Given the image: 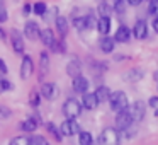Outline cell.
<instances>
[{
    "mask_svg": "<svg viewBox=\"0 0 158 145\" xmlns=\"http://www.w3.org/2000/svg\"><path fill=\"white\" fill-rule=\"evenodd\" d=\"M72 87H73V90H75V92H78V94H85L87 90H89V80H87L85 77L78 75V77H75V79H73Z\"/></svg>",
    "mask_w": 158,
    "mask_h": 145,
    "instance_id": "obj_11",
    "label": "cell"
},
{
    "mask_svg": "<svg viewBox=\"0 0 158 145\" xmlns=\"http://www.w3.org/2000/svg\"><path fill=\"white\" fill-rule=\"evenodd\" d=\"M38 125H39V121L36 120V116H32V118H27L26 121H22V123H21V128H22V131H27V133H31V131H36Z\"/></svg>",
    "mask_w": 158,
    "mask_h": 145,
    "instance_id": "obj_18",
    "label": "cell"
},
{
    "mask_svg": "<svg viewBox=\"0 0 158 145\" xmlns=\"http://www.w3.org/2000/svg\"><path fill=\"white\" fill-rule=\"evenodd\" d=\"M95 96L99 99V103H104V101H109V96H110V89L107 86H99L95 90Z\"/></svg>",
    "mask_w": 158,
    "mask_h": 145,
    "instance_id": "obj_22",
    "label": "cell"
},
{
    "mask_svg": "<svg viewBox=\"0 0 158 145\" xmlns=\"http://www.w3.org/2000/svg\"><path fill=\"white\" fill-rule=\"evenodd\" d=\"M7 19H9L7 7H5L4 0H0V24H4V22H7Z\"/></svg>",
    "mask_w": 158,
    "mask_h": 145,
    "instance_id": "obj_31",
    "label": "cell"
},
{
    "mask_svg": "<svg viewBox=\"0 0 158 145\" xmlns=\"http://www.w3.org/2000/svg\"><path fill=\"white\" fill-rule=\"evenodd\" d=\"M10 116H12V111L9 109L7 106L0 104V120H9Z\"/></svg>",
    "mask_w": 158,
    "mask_h": 145,
    "instance_id": "obj_34",
    "label": "cell"
},
{
    "mask_svg": "<svg viewBox=\"0 0 158 145\" xmlns=\"http://www.w3.org/2000/svg\"><path fill=\"white\" fill-rule=\"evenodd\" d=\"M82 106L85 109H95L99 106V99H97L95 92H85L82 97Z\"/></svg>",
    "mask_w": 158,
    "mask_h": 145,
    "instance_id": "obj_12",
    "label": "cell"
},
{
    "mask_svg": "<svg viewBox=\"0 0 158 145\" xmlns=\"http://www.w3.org/2000/svg\"><path fill=\"white\" fill-rule=\"evenodd\" d=\"M39 39H41V43H43L44 46H48V48H53V45L56 43L55 33H53L49 28L43 29V31H41V34H39Z\"/></svg>",
    "mask_w": 158,
    "mask_h": 145,
    "instance_id": "obj_13",
    "label": "cell"
},
{
    "mask_svg": "<svg viewBox=\"0 0 158 145\" xmlns=\"http://www.w3.org/2000/svg\"><path fill=\"white\" fill-rule=\"evenodd\" d=\"M153 29L158 33V17H155V19H153Z\"/></svg>",
    "mask_w": 158,
    "mask_h": 145,
    "instance_id": "obj_41",
    "label": "cell"
},
{
    "mask_svg": "<svg viewBox=\"0 0 158 145\" xmlns=\"http://www.w3.org/2000/svg\"><path fill=\"white\" fill-rule=\"evenodd\" d=\"M0 72H2V73H7V72H9L7 65H5V62H4L2 58H0Z\"/></svg>",
    "mask_w": 158,
    "mask_h": 145,
    "instance_id": "obj_39",
    "label": "cell"
},
{
    "mask_svg": "<svg viewBox=\"0 0 158 145\" xmlns=\"http://www.w3.org/2000/svg\"><path fill=\"white\" fill-rule=\"evenodd\" d=\"M114 46H116V41H114V38H109V36H106V38L100 39V50H102L104 53H112V51H114Z\"/></svg>",
    "mask_w": 158,
    "mask_h": 145,
    "instance_id": "obj_20",
    "label": "cell"
},
{
    "mask_svg": "<svg viewBox=\"0 0 158 145\" xmlns=\"http://www.w3.org/2000/svg\"><path fill=\"white\" fill-rule=\"evenodd\" d=\"M153 79H155V82H158V70L153 73Z\"/></svg>",
    "mask_w": 158,
    "mask_h": 145,
    "instance_id": "obj_43",
    "label": "cell"
},
{
    "mask_svg": "<svg viewBox=\"0 0 158 145\" xmlns=\"http://www.w3.org/2000/svg\"><path fill=\"white\" fill-rule=\"evenodd\" d=\"M73 26H75L78 31H85L87 28V15H83V17H75L73 19Z\"/></svg>",
    "mask_w": 158,
    "mask_h": 145,
    "instance_id": "obj_27",
    "label": "cell"
},
{
    "mask_svg": "<svg viewBox=\"0 0 158 145\" xmlns=\"http://www.w3.org/2000/svg\"><path fill=\"white\" fill-rule=\"evenodd\" d=\"M29 143L31 145H48V140L43 135H34V137L29 138Z\"/></svg>",
    "mask_w": 158,
    "mask_h": 145,
    "instance_id": "obj_30",
    "label": "cell"
},
{
    "mask_svg": "<svg viewBox=\"0 0 158 145\" xmlns=\"http://www.w3.org/2000/svg\"><path fill=\"white\" fill-rule=\"evenodd\" d=\"M66 73H68L72 79L82 75V65H80L78 60H72V62H68V65H66Z\"/></svg>",
    "mask_w": 158,
    "mask_h": 145,
    "instance_id": "obj_15",
    "label": "cell"
},
{
    "mask_svg": "<svg viewBox=\"0 0 158 145\" xmlns=\"http://www.w3.org/2000/svg\"><path fill=\"white\" fill-rule=\"evenodd\" d=\"M60 131H61L63 137H73V135H78L82 130L75 120H65L60 126Z\"/></svg>",
    "mask_w": 158,
    "mask_h": 145,
    "instance_id": "obj_5",
    "label": "cell"
},
{
    "mask_svg": "<svg viewBox=\"0 0 158 145\" xmlns=\"http://www.w3.org/2000/svg\"><path fill=\"white\" fill-rule=\"evenodd\" d=\"M134 36H136L138 39H144L148 34V28H146V22L144 21H138L136 24H134V29H133Z\"/></svg>",
    "mask_w": 158,
    "mask_h": 145,
    "instance_id": "obj_16",
    "label": "cell"
},
{
    "mask_svg": "<svg viewBox=\"0 0 158 145\" xmlns=\"http://www.w3.org/2000/svg\"><path fill=\"white\" fill-rule=\"evenodd\" d=\"M32 72H34V62H32V58L29 55H24L22 63H21V79L27 80L32 75Z\"/></svg>",
    "mask_w": 158,
    "mask_h": 145,
    "instance_id": "obj_6",
    "label": "cell"
},
{
    "mask_svg": "<svg viewBox=\"0 0 158 145\" xmlns=\"http://www.w3.org/2000/svg\"><path fill=\"white\" fill-rule=\"evenodd\" d=\"M109 104H110V109L116 111V113L126 111L127 108H129V101H127V96L123 92V90L110 92V96H109Z\"/></svg>",
    "mask_w": 158,
    "mask_h": 145,
    "instance_id": "obj_1",
    "label": "cell"
},
{
    "mask_svg": "<svg viewBox=\"0 0 158 145\" xmlns=\"http://www.w3.org/2000/svg\"><path fill=\"white\" fill-rule=\"evenodd\" d=\"M148 14L153 15V17H158V0H151L150 5H148Z\"/></svg>",
    "mask_w": 158,
    "mask_h": 145,
    "instance_id": "obj_32",
    "label": "cell"
},
{
    "mask_svg": "<svg viewBox=\"0 0 158 145\" xmlns=\"http://www.w3.org/2000/svg\"><path fill=\"white\" fill-rule=\"evenodd\" d=\"M127 111H129L133 121H141L146 114V104L143 101H136V103L131 104V108H127Z\"/></svg>",
    "mask_w": 158,
    "mask_h": 145,
    "instance_id": "obj_4",
    "label": "cell"
},
{
    "mask_svg": "<svg viewBox=\"0 0 158 145\" xmlns=\"http://www.w3.org/2000/svg\"><path fill=\"white\" fill-rule=\"evenodd\" d=\"M56 29H58L60 36L65 38L66 33H68V21H66V17H63V15H58V17H56Z\"/></svg>",
    "mask_w": 158,
    "mask_h": 145,
    "instance_id": "obj_19",
    "label": "cell"
},
{
    "mask_svg": "<svg viewBox=\"0 0 158 145\" xmlns=\"http://www.w3.org/2000/svg\"><path fill=\"white\" fill-rule=\"evenodd\" d=\"M97 11H99V14H100V17H109L110 15V12H112V9L109 7V4H107V2H100L99 4V9H97Z\"/></svg>",
    "mask_w": 158,
    "mask_h": 145,
    "instance_id": "obj_25",
    "label": "cell"
},
{
    "mask_svg": "<svg viewBox=\"0 0 158 145\" xmlns=\"http://www.w3.org/2000/svg\"><path fill=\"white\" fill-rule=\"evenodd\" d=\"M39 34H41V29H39V24L36 21H27L24 24V36L27 39L34 41V39L39 38Z\"/></svg>",
    "mask_w": 158,
    "mask_h": 145,
    "instance_id": "obj_7",
    "label": "cell"
},
{
    "mask_svg": "<svg viewBox=\"0 0 158 145\" xmlns=\"http://www.w3.org/2000/svg\"><path fill=\"white\" fill-rule=\"evenodd\" d=\"M39 65H41V75H44V73L48 72V68H49V55L46 51H43L41 55H39Z\"/></svg>",
    "mask_w": 158,
    "mask_h": 145,
    "instance_id": "obj_23",
    "label": "cell"
},
{
    "mask_svg": "<svg viewBox=\"0 0 158 145\" xmlns=\"http://www.w3.org/2000/svg\"><path fill=\"white\" fill-rule=\"evenodd\" d=\"M148 104H150L151 108H155V109H156V108H158V96H151L150 101H148Z\"/></svg>",
    "mask_w": 158,
    "mask_h": 145,
    "instance_id": "obj_37",
    "label": "cell"
},
{
    "mask_svg": "<svg viewBox=\"0 0 158 145\" xmlns=\"http://www.w3.org/2000/svg\"><path fill=\"white\" fill-rule=\"evenodd\" d=\"M126 5H127L126 0H114V11H116V14L123 15L126 12Z\"/></svg>",
    "mask_w": 158,
    "mask_h": 145,
    "instance_id": "obj_28",
    "label": "cell"
},
{
    "mask_svg": "<svg viewBox=\"0 0 158 145\" xmlns=\"http://www.w3.org/2000/svg\"><path fill=\"white\" fill-rule=\"evenodd\" d=\"M46 11H48V7H46L44 2H36V4L32 5V12H34L36 15H44Z\"/></svg>",
    "mask_w": 158,
    "mask_h": 145,
    "instance_id": "obj_29",
    "label": "cell"
},
{
    "mask_svg": "<svg viewBox=\"0 0 158 145\" xmlns=\"http://www.w3.org/2000/svg\"><path fill=\"white\" fill-rule=\"evenodd\" d=\"M97 31L100 33V34H109L110 31V17H100L99 21H97Z\"/></svg>",
    "mask_w": 158,
    "mask_h": 145,
    "instance_id": "obj_17",
    "label": "cell"
},
{
    "mask_svg": "<svg viewBox=\"0 0 158 145\" xmlns=\"http://www.w3.org/2000/svg\"><path fill=\"white\" fill-rule=\"evenodd\" d=\"M12 84L7 79H0V92H5V90H10Z\"/></svg>",
    "mask_w": 158,
    "mask_h": 145,
    "instance_id": "obj_36",
    "label": "cell"
},
{
    "mask_svg": "<svg viewBox=\"0 0 158 145\" xmlns=\"http://www.w3.org/2000/svg\"><path fill=\"white\" fill-rule=\"evenodd\" d=\"M46 128H48V131L53 135V137L56 138V142H61V138H63V135H61V131H60V128H56L53 123H46Z\"/></svg>",
    "mask_w": 158,
    "mask_h": 145,
    "instance_id": "obj_26",
    "label": "cell"
},
{
    "mask_svg": "<svg viewBox=\"0 0 158 145\" xmlns=\"http://www.w3.org/2000/svg\"><path fill=\"white\" fill-rule=\"evenodd\" d=\"M133 118H131L129 111H121V113H117L116 116V128L117 130H126V128H129L131 125H133Z\"/></svg>",
    "mask_w": 158,
    "mask_h": 145,
    "instance_id": "obj_8",
    "label": "cell"
},
{
    "mask_svg": "<svg viewBox=\"0 0 158 145\" xmlns=\"http://www.w3.org/2000/svg\"><path fill=\"white\" fill-rule=\"evenodd\" d=\"M78 143L80 145H94V137L89 131H80L78 133Z\"/></svg>",
    "mask_w": 158,
    "mask_h": 145,
    "instance_id": "obj_24",
    "label": "cell"
},
{
    "mask_svg": "<svg viewBox=\"0 0 158 145\" xmlns=\"http://www.w3.org/2000/svg\"><path fill=\"white\" fill-rule=\"evenodd\" d=\"M143 75H144V72L141 68H131L129 72H126L124 79H126L127 82H138V80H139Z\"/></svg>",
    "mask_w": 158,
    "mask_h": 145,
    "instance_id": "obj_21",
    "label": "cell"
},
{
    "mask_svg": "<svg viewBox=\"0 0 158 145\" xmlns=\"http://www.w3.org/2000/svg\"><path fill=\"white\" fill-rule=\"evenodd\" d=\"M32 12V5L31 4H24V7H22V14L24 15H29Z\"/></svg>",
    "mask_w": 158,
    "mask_h": 145,
    "instance_id": "obj_38",
    "label": "cell"
},
{
    "mask_svg": "<svg viewBox=\"0 0 158 145\" xmlns=\"http://www.w3.org/2000/svg\"><path fill=\"white\" fill-rule=\"evenodd\" d=\"M126 2H127V4H129V5H134V7L141 4V0H126Z\"/></svg>",
    "mask_w": 158,
    "mask_h": 145,
    "instance_id": "obj_40",
    "label": "cell"
},
{
    "mask_svg": "<svg viewBox=\"0 0 158 145\" xmlns=\"http://www.w3.org/2000/svg\"><path fill=\"white\" fill-rule=\"evenodd\" d=\"M155 116H158V108H156V109H155Z\"/></svg>",
    "mask_w": 158,
    "mask_h": 145,
    "instance_id": "obj_44",
    "label": "cell"
},
{
    "mask_svg": "<svg viewBox=\"0 0 158 145\" xmlns=\"http://www.w3.org/2000/svg\"><path fill=\"white\" fill-rule=\"evenodd\" d=\"M29 101H31V106H39V101H41V96H39L38 90H32L31 96H29Z\"/></svg>",
    "mask_w": 158,
    "mask_h": 145,
    "instance_id": "obj_35",
    "label": "cell"
},
{
    "mask_svg": "<svg viewBox=\"0 0 158 145\" xmlns=\"http://www.w3.org/2000/svg\"><path fill=\"white\" fill-rule=\"evenodd\" d=\"M0 39H5V31L0 28Z\"/></svg>",
    "mask_w": 158,
    "mask_h": 145,
    "instance_id": "obj_42",
    "label": "cell"
},
{
    "mask_svg": "<svg viewBox=\"0 0 158 145\" xmlns=\"http://www.w3.org/2000/svg\"><path fill=\"white\" fill-rule=\"evenodd\" d=\"M41 96L46 97L48 101L56 99V97H58V87H56L55 84H51V82H44L41 86Z\"/></svg>",
    "mask_w": 158,
    "mask_h": 145,
    "instance_id": "obj_10",
    "label": "cell"
},
{
    "mask_svg": "<svg viewBox=\"0 0 158 145\" xmlns=\"http://www.w3.org/2000/svg\"><path fill=\"white\" fill-rule=\"evenodd\" d=\"M82 108H83L82 103H78L75 97H70V99H66L65 104H63V114L66 116V120H75V118L80 116Z\"/></svg>",
    "mask_w": 158,
    "mask_h": 145,
    "instance_id": "obj_2",
    "label": "cell"
},
{
    "mask_svg": "<svg viewBox=\"0 0 158 145\" xmlns=\"http://www.w3.org/2000/svg\"><path fill=\"white\" fill-rule=\"evenodd\" d=\"M99 145H119V131L117 128H106L99 135Z\"/></svg>",
    "mask_w": 158,
    "mask_h": 145,
    "instance_id": "obj_3",
    "label": "cell"
},
{
    "mask_svg": "<svg viewBox=\"0 0 158 145\" xmlns=\"http://www.w3.org/2000/svg\"><path fill=\"white\" fill-rule=\"evenodd\" d=\"M129 39H131V31L126 26H121L116 31V34H114V41L117 43H129Z\"/></svg>",
    "mask_w": 158,
    "mask_h": 145,
    "instance_id": "obj_14",
    "label": "cell"
},
{
    "mask_svg": "<svg viewBox=\"0 0 158 145\" xmlns=\"http://www.w3.org/2000/svg\"><path fill=\"white\" fill-rule=\"evenodd\" d=\"M10 43H12V50H14L15 53H19V55L24 53V38H22V34L17 31V29H12Z\"/></svg>",
    "mask_w": 158,
    "mask_h": 145,
    "instance_id": "obj_9",
    "label": "cell"
},
{
    "mask_svg": "<svg viewBox=\"0 0 158 145\" xmlns=\"http://www.w3.org/2000/svg\"><path fill=\"white\" fill-rule=\"evenodd\" d=\"M9 145H31L29 143V138L27 137H15L10 140V143Z\"/></svg>",
    "mask_w": 158,
    "mask_h": 145,
    "instance_id": "obj_33",
    "label": "cell"
}]
</instances>
